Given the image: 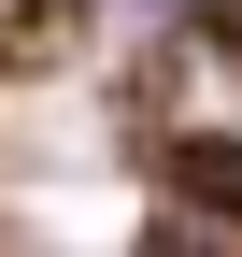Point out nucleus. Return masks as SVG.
<instances>
[{
  "mask_svg": "<svg viewBox=\"0 0 242 257\" xmlns=\"http://www.w3.org/2000/svg\"><path fill=\"white\" fill-rule=\"evenodd\" d=\"M128 257H228V243H214V229H200V214H157V229H142Z\"/></svg>",
  "mask_w": 242,
  "mask_h": 257,
  "instance_id": "nucleus-3",
  "label": "nucleus"
},
{
  "mask_svg": "<svg viewBox=\"0 0 242 257\" xmlns=\"http://www.w3.org/2000/svg\"><path fill=\"white\" fill-rule=\"evenodd\" d=\"M86 29V0H0V72H57Z\"/></svg>",
  "mask_w": 242,
  "mask_h": 257,
  "instance_id": "nucleus-2",
  "label": "nucleus"
},
{
  "mask_svg": "<svg viewBox=\"0 0 242 257\" xmlns=\"http://www.w3.org/2000/svg\"><path fill=\"white\" fill-rule=\"evenodd\" d=\"M157 172H171V214H228V229H242V143H228V128H171Z\"/></svg>",
  "mask_w": 242,
  "mask_h": 257,
  "instance_id": "nucleus-1",
  "label": "nucleus"
}]
</instances>
